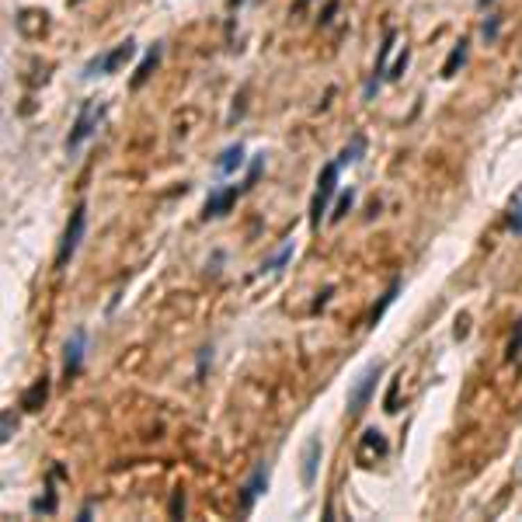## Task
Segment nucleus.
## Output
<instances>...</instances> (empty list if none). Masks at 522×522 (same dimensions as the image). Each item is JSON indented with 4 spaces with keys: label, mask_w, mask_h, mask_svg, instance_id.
Returning <instances> with one entry per match:
<instances>
[{
    "label": "nucleus",
    "mask_w": 522,
    "mask_h": 522,
    "mask_svg": "<svg viewBox=\"0 0 522 522\" xmlns=\"http://www.w3.org/2000/svg\"><path fill=\"white\" fill-rule=\"evenodd\" d=\"M105 112H108L105 101H84V105H81V112H77V119H74V126H70V136H67V150H70V153H77V150L98 133Z\"/></svg>",
    "instance_id": "obj_1"
},
{
    "label": "nucleus",
    "mask_w": 522,
    "mask_h": 522,
    "mask_svg": "<svg viewBox=\"0 0 522 522\" xmlns=\"http://www.w3.org/2000/svg\"><path fill=\"white\" fill-rule=\"evenodd\" d=\"M136 56V42L133 39H126V42H119L112 53H101V56H91L87 63H84V77H105V74H119L129 60Z\"/></svg>",
    "instance_id": "obj_2"
},
{
    "label": "nucleus",
    "mask_w": 522,
    "mask_h": 522,
    "mask_svg": "<svg viewBox=\"0 0 522 522\" xmlns=\"http://www.w3.org/2000/svg\"><path fill=\"white\" fill-rule=\"evenodd\" d=\"M338 171H342L338 160L324 164V171H321V178H317L314 202H310V226H321V219H324V212H328V205H331V199H335V192H338Z\"/></svg>",
    "instance_id": "obj_3"
},
{
    "label": "nucleus",
    "mask_w": 522,
    "mask_h": 522,
    "mask_svg": "<svg viewBox=\"0 0 522 522\" xmlns=\"http://www.w3.org/2000/svg\"><path fill=\"white\" fill-rule=\"evenodd\" d=\"M84 230H87V205L81 202L74 212H70V223L63 230V240H60V251H56V269H67L70 258L77 254L81 240H84Z\"/></svg>",
    "instance_id": "obj_4"
},
{
    "label": "nucleus",
    "mask_w": 522,
    "mask_h": 522,
    "mask_svg": "<svg viewBox=\"0 0 522 522\" xmlns=\"http://www.w3.org/2000/svg\"><path fill=\"white\" fill-rule=\"evenodd\" d=\"M380 376H383V366H380V362H369V366L359 373L355 387L348 390V414H362V407L369 404V397H373Z\"/></svg>",
    "instance_id": "obj_5"
},
{
    "label": "nucleus",
    "mask_w": 522,
    "mask_h": 522,
    "mask_svg": "<svg viewBox=\"0 0 522 522\" xmlns=\"http://www.w3.org/2000/svg\"><path fill=\"white\" fill-rule=\"evenodd\" d=\"M84 355H87V331H84V328H77V331L70 335L67 348H63V373H67V380H74V376L81 373Z\"/></svg>",
    "instance_id": "obj_6"
},
{
    "label": "nucleus",
    "mask_w": 522,
    "mask_h": 522,
    "mask_svg": "<svg viewBox=\"0 0 522 522\" xmlns=\"http://www.w3.org/2000/svg\"><path fill=\"white\" fill-rule=\"evenodd\" d=\"M265 487H269V466L265 463H258L254 466V473L244 480V487H240V508L244 512H251L254 508V501L265 494Z\"/></svg>",
    "instance_id": "obj_7"
},
{
    "label": "nucleus",
    "mask_w": 522,
    "mask_h": 522,
    "mask_svg": "<svg viewBox=\"0 0 522 522\" xmlns=\"http://www.w3.org/2000/svg\"><path fill=\"white\" fill-rule=\"evenodd\" d=\"M321 453H324V446H321V439L317 435H310L307 442H303V456H300V480H303V487H314V480H317V466H321Z\"/></svg>",
    "instance_id": "obj_8"
},
{
    "label": "nucleus",
    "mask_w": 522,
    "mask_h": 522,
    "mask_svg": "<svg viewBox=\"0 0 522 522\" xmlns=\"http://www.w3.org/2000/svg\"><path fill=\"white\" fill-rule=\"evenodd\" d=\"M247 185H226L223 192H212L209 199H205V209H202V216L205 219H212V216H223V212H230V205L237 202V195L244 192Z\"/></svg>",
    "instance_id": "obj_9"
},
{
    "label": "nucleus",
    "mask_w": 522,
    "mask_h": 522,
    "mask_svg": "<svg viewBox=\"0 0 522 522\" xmlns=\"http://www.w3.org/2000/svg\"><path fill=\"white\" fill-rule=\"evenodd\" d=\"M244 167V143H230L223 153H219V160H216V174L219 178H230V174H237Z\"/></svg>",
    "instance_id": "obj_10"
},
{
    "label": "nucleus",
    "mask_w": 522,
    "mask_h": 522,
    "mask_svg": "<svg viewBox=\"0 0 522 522\" xmlns=\"http://www.w3.org/2000/svg\"><path fill=\"white\" fill-rule=\"evenodd\" d=\"M46 401H49V376H39V380L22 394V407H25V411H42Z\"/></svg>",
    "instance_id": "obj_11"
},
{
    "label": "nucleus",
    "mask_w": 522,
    "mask_h": 522,
    "mask_svg": "<svg viewBox=\"0 0 522 522\" xmlns=\"http://www.w3.org/2000/svg\"><path fill=\"white\" fill-rule=\"evenodd\" d=\"M160 56H164V46H160V42H153V49L143 56V63H140V67H136V74H133V87H143V84L150 81V74L157 70Z\"/></svg>",
    "instance_id": "obj_12"
},
{
    "label": "nucleus",
    "mask_w": 522,
    "mask_h": 522,
    "mask_svg": "<svg viewBox=\"0 0 522 522\" xmlns=\"http://www.w3.org/2000/svg\"><path fill=\"white\" fill-rule=\"evenodd\" d=\"M466 56H470V39H460V42L453 46V53L446 56V63H442V77H446V81L456 77V70L466 63Z\"/></svg>",
    "instance_id": "obj_13"
},
{
    "label": "nucleus",
    "mask_w": 522,
    "mask_h": 522,
    "mask_svg": "<svg viewBox=\"0 0 522 522\" xmlns=\"http://www.w3.org/2000/svg\"><path fill=\"white\" fill-rule=\"evenodd\" d=\"M289 258H293V240H286V244L265 261V265H261V276H276V272H283V269L289 265Z\"/></svg>",
    "instance_id": "obj_14"
},
{
    "label": "nucleus",
    "mask_w": 522,
    "mask_h": 522,
    "mask_svg": "<svg viewBox=\"0 0 522 522\" xmlns=\"http://www.w3.org/2000/svg\"><path fill=\"white\" fill-rule=\"evenodd\" d=\"M362 153H366V136H362V133H355V136H352V143L338 153V164H342V167L359 164V157H362Z\"/></svg>",
    "instance_id": "obj_15"
},
{
    "label": "nucleus",
    "mask_w": 522,
    "mask_h": 522,
    "mask_svg": "<svg viewBox=\"0 0 522 522\" xmlns=\"http://www.w3.org/2000/svg\"><path fill=\"white\" fill-rule=\"evenodd\" d=\"M397 293H401V279H390V286H387V293H383V300L373 307V314H369V324H376L383 314H387V307L397 300Z\"/></svg>",
    "instance_id": "obj_16"
},
{
    "label": "nucleus",
    "mask_w": 522,
    "mask_h": 522,
    "mask_svg": "<svg viewBox=\"0 0 522 522\" xmlns=\"http://www.w3.org/2000/svg\"><path fill=\"white\" fill-rule=\"evenodd\" d=\"M508 230L519 237L522 233V188H515L512 195V205H508Z\"/></svg>",
    "instance_id": "obj_17"
},
{
    "label": "nucleus",
    "mask_w": 522,
    "mask_h": 522,
    "mask_svg": "<svg viewBox=\"0 0 522 522\" xmlns=\"http://www.w3.org/2000/svg\"><path fill=\"white\" fill-rule=\"evenodd\" d=\"M366 449H373L376 456H387V449H390V446H387V439H383V432H376V428H369V432L362 435V453H366Z\"/></svg>",
    "instance_id": "obj_18"
},
{
    "label": "nucleus",
    "mask_w": 522,
    "mask_h": 522,
    "mask_svg": "<svg viewBox=\"0 0 522 522\" xmlns=\"http://www.w3.org/2000/svg\"><path fill=\"white\" fill-rule=\"evenodd\" d=\"M352 205H355V188H348V192L338 199V205H335V212H331V223H342V219L352 212Z\"/></svg>",
    "instance_id": "obj_19"
},
{
    "label": "nucleus",
    "mask_w": 522,
    "mask_h": 522,
    "mask_svg": "<svg viewBox=\"0 0 522 522\" xmlns=\"http://www.w3.org/2000/svg\"><path fill=\"white\" fill-rule=\"evenodd\" d=\"M498 35H501V18H498V15H487V18H484V25H480V39L491 46Z\"/></svg>",
    "instance_id": "obj_20"
},
{
    "label": "nucleus",
    "mask_w": 522,
    "mask_h": 522,
    "mask_svg": "<svg viewBox=\"0 0 522 522\" xmlns=\"http://www.w3.org/2000/svg\"><path fill=\"white\" fill-rule=\"evenodd\" d=\"M407 63H411V49L404 46V53L397 56V63L387 70V81H401V77H404V70H407Z\"/></svg>",
    "instance_id": "obj_21"
},
{
    "label": "nucleus",
    "mask_w": 522,
    "mask_h": 522,
    "mask_svg": "<svg viewBox=\"0 0 522 522\" xmlns=\"http://www.w3.org/2000/svg\"><path fill=\"white\" fill-rule=\"evenodd\" d=\"M167 515H171V519H181V515H185V491H181V487H178V491L171 494V505H167Z\"/></svg>",
    "instance_id": "obj_22"
},
{
    "label": "nucleus",
    "mask_w": 522,
    "mask_h": 522,
    "mask_svg": "<svg viewBox=\"0 0 522 522\" xmlns=\"http://www.w3.org/2000/svg\"><path fill=\"white\" fill-rule=\"evenodd\" d=\"M522 352V317H519V324H515V331H512V342H508V359H515Z\"/></svg>",
    "instance_id": "obj_23"
},
{
    "label": "nucleus",
    "mask_w": 522,
    "mask_h": 522,
    "mask_svg": "<svg viewBox=\"0 0 522 522\" xmlns=\"http://www.w3.org/2000/svg\"><path fill=\"white\" fill-rule=\"evenodd\" d=\"M32 512H56V494L49 491L46 498H35V501H32Z\"/></svg>",
    "instance_id": "obj_24"
},
{
    "label": "nucleus",
    "mask_w": 522,
    "mask_h": 522,
    "mask_svg": "<svg viewBox=\"0 0 522 522\" xmlns=\"http://www.w3.org/2000/svg\"><path fill=\"white\" fill-rule=\"evenodd\" d=\"M261 167H265V153H258L254 160H251V171H247V188L258 181V174H261Z\"/></svg>",
    "instance_id": "obj_25"
},
{
    "label": "nucleus",
    "mask_w": 522,
    "mask_h": 522,
    "mask_svg": "<svg viewBox=\"0 0 522 522\" xmlns=\"http://www.w3.org/2000/svg\"><path fill=\"white\" fill-rule=\"evenodd\" d=\"M15 428H18V421H15V414H11V411H4V435H0V439H4V442H11V435H15Z\"/></svg>",
    "instance_id": "obj_26"
},
{
    "label": "nucleus",
    "mask_w": 522,
    "mask_h": 522,
    "mask_svg": "<svg viewBox=\"0 0 522 522\" xmlns=\"http://www.w3.org/2000/svg\"><path fill=\"white\" fill-rule=\"evenodd\" d=\"M397 380H401V376H397ZM397 380H390V390H387V401H383L387 411H397Z\"/></svg>",
    "instance_id": "obj_27"
},
{
    "label": "nucleus",
    "mask_w": 522,
    "mask_h": 522,
    "mask_svg": "<svg viewBox=\"0 0 522 522\" xmlns=\"http://www.w3.org/2000/svg\"><path fill=\"white\" fill-rule=\"evenodd\" d=\"M331 293H335V289H331V286H328V289H324V293H321V300H317V303H314V314H321V310H324V307H328V300H331Z\"/></svg>",
    "instance_id": "obj_28"
},
{
    "label": "nucleus",
    "mask_w": 522,
    "mask_h": 522,
    "mask_svg": "<svg viewBox=\"0 0 522 522\" xmlns=\"http://www.w3.org/2000/svg\"><path fill=\"white\" fill-rule=\"evenodd\" d=\"M335 11H338V0H331V4H328V8H324V15H321V22H324V25H328V22H331V18H335Z\"/></svg>",
    "instance_id": "obj_29"
},
{
    "label": "nucleus",
    "mask_w": 522,
    "mask_h": 522,
    "mask_svg": "<svg viewBox=\"0 0 522 522\" xmlns=\"http://www.w3.org/2000/svg\"><path fill=\"white\" fill-rule=\"evenodd\" d=\"M491 4H494V0H477V8H480V11H487Z\"/></svg>",
    "instance_id": "obj_30"
},
{
    "label": "nucleus",
    "mask_w": 522,
    "mask_h": 522,
    "mask_svg": "<svg viewBox=\"0 0 522 522\" xmlns=\"http://www.w3.org/2000/svg\"><path fill=\"white\" fill-rule=\"evenodd\" d=\"M244 4V0H226V8H240Z\"/></svg>",
    "instance_id": "obj_31"
},
{
    "label": "nucleus",
    "mask_w": 522,
    "mask_h": 522,
    "mask_svg": "<svg viewBox=\"0 0 522 522\" xmlns=\"http://www.w3.org/2000/svg\"><path fill=\"white\" fill-rule=\"evenodd\" d=\"M67 4H70V8H74V4H84V0H67Z\"/></svg>",
    "instance_id": "obj_32"
}]
</instances>
